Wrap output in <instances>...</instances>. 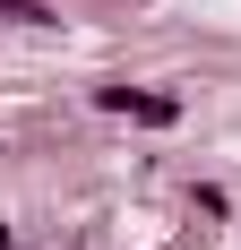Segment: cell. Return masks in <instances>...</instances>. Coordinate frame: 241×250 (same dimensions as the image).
Segmentation results:
<instances>
[{
    "instance_id": "2",
    "label": "cell",
    "mask_w": 241,
    "mask_h": 250,
    "mask_svg": "<svg viewBox=\"0 0 241 250\" xmlns=\"http://www.w3.org/2000/svg\"><path fill=\"white\" fill-rule=\"evenodd\" d=\"M0 18H18V26H52V0H0Z\"/></svg>"
},
{
    "instance_id": "1",
    "label": "cell",
    "mask_w": 241,
    "mask_h": 250,
    "mask_svg": "<svg viewBox=\"0 0 241 250\" xmlns=\"http://www.w3.org/2000/svg\"><path fill=\"white\" fill-rule=\"evenodd\" d=\"M95 104L103 112H120V121H181V95H155V86H95Z\"/></svg>"
}]
</instances>
